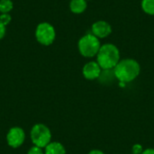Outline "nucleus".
Wrapping results in <instances>:
<instances>
[{
  "label": "nucleus",
  "mask_w": 154,
  "mask_h": 154,
  "mask_svg": "<svg viewBox=\"0 0 154 154\" xmlns=\"http://www.w3.org/2000/svg\"><path fill=\"white\" fill-rule=\"evenodd\" d=\"M141 72L139 62L134 59L120 60L118 64L114 69L116 79L123 83H129L134 80Z\"/></svg>",
  "instance_id": "obj_1"
},
{
  "label": "nucleus",
  "mask_w": 154,
  "mask_h": 154,
  "mask_svg": "<svg viewBox=\"0 0 154 154\" xmlns=\"http://www.w3.org/2000/svg\"><path fill=\"white\" fill-rule=\"evenodd\" d=\"M120 61V51L118 48L112 43L102 45L97 55V62L103 70L114 69Z\"/></svg>",
  "instance_id": "obj_2"
},
{
  "label": "nucleus",
  "mask_w": 154,
  "mask_h": 154,
  "mask_svg": "<svg viewBox=\"0 0 154 154\" xmlns=\"http://www.w3.org/2000/svg\"><path fill=\"white\" fill-rule=\"evenodd\" d=\"M101 47L99 39L92 33L82 36L78 42L79 53L86 58H92L97 55Z\"/></svg>",
  "instance_id": "obj_3"
},
{
  "label": "nucleus",
  "mask_w": 154,
  "mask_h": 154,
  "mask_svg": "<svg viewBox=\"0 0 154 154\" xmlns=\"http://www.w3.org/2000/svg\"><path fill=\"white\" fill-rule=\"evenodd\" d=\"M33 145L44 149L51 142V133L48 126L43 124H37L32 126L30 133Z\"/></svg>",
  "instance_id": "obj_4"
},
{
  "label": "nucleus",
  "mask_w": 154,
  "mask_h": 154,
  "mask_svg": "<svg viewBox=\"0 0 154 154\" xmlns=\"http://www.w3.org/2000/svg\"><path fill=\"white\" fill-rule=\"evenodd\" d=\"M35 38L37 42L44 46L53 43L56 38V31L52 24L47 22L40 23L35 29Z\"/></svg>",
  "instance_id": "obj_5"
},
{
  "label": "nucleus",
  "mask_w": 154,
  "mask_h": 154,
  "mask_svg": "<svg viewBox=\"0 0 154 154\" xmlns=\"http://www.w3.org/2000/svg\"><path fill=\"white\" fill-rule=\"evenodd\" d=\"M25 140V133L21 127H12L6 134L7 144L12 148L20 147Z\"/></svg>",
  "instance_id": "obj_6"
},
{
  "label": "nucleus",
  "mask_w": 154,
  "mask_h": 154,
  "mask_svg": "<svg viewBox=\"0 0 154 154\" xmlns=\"http://www.w3.org/2000/svg\"><path fill=\"white\" fill-rule=\"evenodd\" d=\"M91 31L92 34L97 37L98 39L106 38L112 32V26L109 23L103 20H99L92 24Z\"/></svg>",
  "instance_id": "obj_7"
},
{
  "label": "nucleus",
  "mask_w": 154,
  "mask_h": 154,
  "mask_svg": "<svg viewBox=\"0 0 154 154\" xmlns=\"http://www.w3.org/2000/svg\"><path fill=\"white\" fill-rule=\"evenodd\" d=\"M102 69L97 61H89L86 63L82 69V74L86 79L94 80L100 77Z\"/></svg>",
  "instance_id": "obj_8"
},
{
  "label": "nucleus",
  "mask_w": 154,
  "mask_h": 154,
  "mask_svg": "<svg viewBox=\"0 0 154 154\" xmlns=\"http://www.w3.org/2000/svg\"><path fill=\"white\" fill-rule=\"evenodd\" d=\"M44 154H66V149L60 143L51 142L44 148Z\"/></svg>",
  "instance_id": "obj_9"
},
{
  "label": "nucleus",
  "mask_w": 154,
  "mask_h": 154,
  "mask_svg": "<svg viewBox=\"0 0 154 154\" xmlns=\"http://www.w3.org/2000/svg\"><path fill=\"white\" fill-rule=\"evenodd\" d=\"M87 0H71L69 2V9L73 14H82L87 9Z\"/></svg>",
  "instance_id": "obj_10"
},
{
  "label": "nucleus",
  "mask_w": 154,
  "mask_h": 154,
  "mask_svg": "<svg viewBox=\"0 0 154 154\" xmlns=\"http://www.w3.org/2000/svg\"><path fill=\"white\" fill-rule=\"evenodd\" d=\"M141 5L145 14L154 15V0H142Z\"/></svg>",
  "instance_id": "obj_11"
},
{
  "label": "nucleus",
  "mask_w": 154,
  "mask_h": 154,
  "mask_svg": "<svg viewBox=\"0 0 154 154\" xmlns=\"http://www.w3.org/2000/svg\"><path fill=\"white\" fill-rule=\"evenodd\" d=\"M14 8L12 0H0V14H9Z\"/></svg>",
  "instance_id": "obj_12"
},
{
  "label": "nucleus",
  "mask_w": 154,
  "mask_h": 154,
  "mask_svg": "<svg viewBox=\"0 0 154 154\" xmlns=\"http://www.w3.org/2000/svg\"><path fill=\"white\" fill-rule=\"evenodd\" d=\"M12 20V17L10 15V14H0V23H3L4 25H7L10 23Z\"/></svg>",
  "instance_id": "obj_13"
},
{
  "label": "nucleus",
  "mask_w": 154,
  "mask_h": 154,
  "mask_svg": "<svg viewBox=\"0 0 154 154\" xmlns=\"http://www.w3.org/2000/svg\"><path fill=\"white\" fill-rule=\"evenodd\" d=\"M143 151L144 150L140 143H136L132 147V154H142Z\"/></svg>",
  "instance_id": "obj_14"
},
{
  "label": "nucleus",
  "mask_w": 154,
  "mask_h": 154,
  "mask_svg": "<svg viewBox=\"0 0 154 154\" xmlns=\"http://www.w3.org/2000/svg\"><path fill=\"white\" fill-rule=\"evenodd\" d=\"M27 154H44V152L42 151V148L33 145L32 147H31V148L29 149Z\"/></svg>",
  "instance_id": "obj_15"
},
{
  "label": "nucleus",
  "mask_w": 154,
  "mask_h": 154,
  "mask_svg": "<svg viewBox=\"0 0 154 154\" xmlns=\"http://www.w3.org/2000/svg\"><path fill=\"white\" fill-rule=\"evenodd\" d=\"M5 32H6L5 25H4L3 23H0V40H2V39L5 37Z\"/></svg>",
  "instance_id": "obj_16"
},
{
  "label": "nucleus",
  "mask_w": 154,
  "mask_h": 154,
  "mask_svg": "<svg viewBox=\"0 0 154 154\" xmlns=\"http://www.w3.org/2000/svg\"><path fill=\"white\" fill-rule=\"evenodd\" d=\"M142 154H154V149L152 148H149V149H146L143 152Z\"/></svg>",
  "instance_id": "obj_17"
},
{
  "label": "nucleus",
  "mask_w": 154,
  "mask_h": 154,
  "mask_svg": "<svg viewBox=\"0 0 154 154\" xmlns=\"http://www.w3.org/2000/svg\"><path fill=\"white\" fill-rule=\"evenodd\" d=\"M88 154H105L102 151H100V150H92V151H90L89 152Z\"/></svg>",
  "instance_id": "obj_18"
}]
</instances>
